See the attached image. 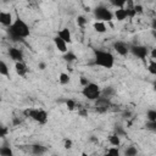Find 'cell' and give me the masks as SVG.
Wrapping results in <instances>:
<instances>
[{
	"instance_id": "obj_19",
	"label": "cell",
	"mask_w": 156,
	"mask_h": 156,
	"mask_svg": "<svg viewBox=\"0 0 156 156\" xmlns=\"http://www.w3.org/2000/svg\"><path fill=\"white\" fill-rule=\"evenodd\" d=\"M62 58H63L66 62L71 63V62H74V61L77 60V56H76V54H74V52H72V51H67V52H65V54H63Z\"/></svg>"
},
{
	"instance_id": "obj_36",
	"label": "cell",
	"mask_w": 156,
	"mask_h": 156,
	"mask_svg": "<svg viewBox=\"0 0 156 156\" xmlns=\"http://www.w3.org/2000/svg\"><path fill=\"white\" fill-rule=\"evenodd\" d=\"M78 115H79V116H82V117H85V116L88 115V111H87L85 108H83V110H79V111H78Z\"/></svg>"
},
{
	"instance_id": "obj_9",
	"label": "cell",
	"mask_w": 156,
	"mask_h": 156,
	"mask_svg": "<svg viewBox=\"0 0 156 156\" xmlns=\"http://www.w3.org/2000/svg\"><path fill=\"white\" fill-rule=\"evenodd\" d=\"M9 56L15 62H22L23 58H24L23 51L21 49H18V48H15V46H12V48L9 49Z\"/></svg>"
},
{
	"instance_id": "obj_15",
	"label": "cell",
	"mask_w": 156,
	"mask_h": 156,
	"mask_svg": "<svg viewBox=\"0 0 156 156\" xmlns=\"http://www.w3.org/2000/svg\"><path fill=\"white\" fill-rule=\"evenodd\" d=\"M46 151H48V147L41 145V144H33L32 145V152L34 155H39L40 156V155H44Z\"/></svg>"
},
{
	"instance_id": "obj_43",
	"label": "cell",
	"mask_w": 156,
	"mask_h": 156,
	"mask_svg": "<svg viewBox=\"0 0 156 156\" xmlns=\"http://www.w3.org/2000/svg\"><path fill=\"white\" fill-rule=\"evenodd\" d=\"M152 87H154V90H155V91H156V80H155V82H154V85H152Z\"/></svg>"
},
{
	"instance_id": "obj_11",
	"label": "cell",
	"mask_w": 156,
	"mask_h": 156,
	"mask_svg": "<svg viewBox=\"0 0 156 156\" xmlns=\"http://www.w3.org/2000/svg\"><path fill=\"white\" fill-rule=\"evenodd\" d=\"M54 44H55L56 49H57L60 52L65 54V52H67V51H68V49H67V43H66L62 38H60L58 35H56V37L54 38Z\"/></svg>"
},
{
	"instance_id": "obj_22",
	"label": "cell",
	"mask_w": 156,
	"mask_h": 156,
	"mask_svg": "<svg viewBox=\"0 0 156 156\" xmlns=\"http://www.w3.org/2000/svg\"><path fill=\"white\" fill-rule=\"evenodd\" d=\"M13 152H12V150L10 149V146H6V145H2L1 147H0V155L1 156H11Z\"/></svg>"
},
{
	"instance_id": "obj_21",
	"label": "cell",
	"mask_w": 156,
	"mask_h": 156,
	"mask_svg": "<svg viewBox=\"0 0 156 156\" xmlns=\"http://www.w3.org/2000/svg\"><path fill=\"white\" fill-rule=\"evenodd\" d=\"M101 95L106 96V98H111L112 95H115V89L112 87H106V88L101 89Z\"/></svg>"
},
{
	"instance_id": "obj_1",
	"label": "cell",
	"mask_w": 156,
	"mask_h": 156,
	"mask_svg": "<svg viewBox=\"0 0 156 156\" xmlns=\"http://www.w3.org/2000/svg\"><path fill=\"white\" fill-rule=\"evenodd\" d=\"M7 30H9V37L11 38L12 41H23V39H26L30 34L29 26L20 17H17L13 21V23L9 27Z\"/></svg>"
},
{
	"instance_id": "obj_40",
	"label": "cell",
	"mask_w": 156,
	"mask_h": 156,
	"mask_svg": "<svg viewBox=\"0 0 156 156\" xmlns=\"http://www.w3.org/2000/svg\"><path fill=\"white\" fill-rule=\"evenodd\" d=\"M20 123H21V121H20V119H17V118H15V119H13V124H20Z\"/></svg>"
},
{
	"instance_id": "obj_23",
	"label": "cell",
	"mask_w": 156,
	"mask_h": 156,
	"mask_svg": "<svg viewBox=\"0 0 156 156\" xmlns=\"http://www.w3.org/2000/svg\"><path fill=\"white\" fill-rule=\"evenodd\" d=\"M147 71L152 74V76H156V60H150L149 62V66H147Z\"/></svg>"
},
{
	"instance_id": "obj_33",
	"label": "cell",
	"mask_w": 156,
	"mask_h": 156,
	"mask_svg": "<svg viewBox=\"0 0 156 156\" xmlns=\"http://www.w3.org/2000/svg\"><path fill=\"white\" fill-rule=\"evenodd\" d=\"M134 10H135V13H143L144 12V9L141 5H134Z\"/></svg>"
},
{
	"instance_id": "obj_35",
	"label": "cell",
	"mask_w": 156,
	"mask_h": 156,
	"mask_svg": "<svg viewBox=\"0 0 156 156\" xmlns=\"http://www.w3.org/2000/svg\"><path fill=\"white\" fill-rule=\"evenodd\" d=\"M88 83H89L88 78H85V77H80V85H82V87H85Z\"/></svg>"
},
{
	"instance_id": "obj_28",
	"label": "cell",
	"mask_w": 156,
	"mask_h": 156,
	"mask_svg": "<svg viewBox=\"0 0 156 156\" xmlns=\"http://www.w3.org/2000/svg\"><path fill=\"white\" fill-rule=\"evenodd\" d=\"M87 23H88V20H87L84 16H78V17H77V24H78L79 27H84Z\"/></svg>"
},
{
	"instance_id": "obj_5",
	"label": "cell",
	"mask_w": 156,
	"mask_h": 156,
	"mask_svg": "<svg viewBox=\"0 0 156 156\" xmlns=\"http://www.w3.org/2000/svg\"><path fill=\"white\" fill-rule=\"evenodd\" d=\"M94 17L96 21H104V22H111L113 18V13L104 5H99L93 11Z\"/></svg>"
},
{
	"instance_id": "obj_20",
	"label": "cell",
	"mask_w": 156,
	"mask_h": 156,
	"mask_svg": "<svg viewBox=\"0 0 156 156\" xmlns=\"http://www.w3.org/2000/svg\"><path fill=\"white\" fill-rule=\"evenodd\" d=\"M58 82H60V84H62V85H66V84H68V83L71 82L69 74H67V73H65V72L60 73V76H58Z\"/></svg>"
},
{
	"instance_id": "obj_10",
	"label": "cell",
	"mask_w": 156,
	"mask_h": 156,
	"mask_svg": "<svg viewBox=\"0 0 156 156\" xmlns=\"http://www.w3.org/2000/svg\"><path fill=\"white\" fill-rule=\"evenodd\" d=\"M0 23L4 26V27H10L13 21H12V13L11 12H5V11H1L0 12Z\"/></svg>"
},
{
	"instance_id": "obj_24",
	"label": "cell",
	"mask_w": 156,
	"mask_h": 156,
	"mask_svg": "<svg viewBox=\"0 0 156 156\" xmlns=\"http://www.w3.org/2000/svg\"><path fill=\"white\" fill-rule=\"evenodd\" d=\"M138 154V149L135 146H128L124 151V155L126 156H135Z\"/></svg>"
},
{
	"instance_id": "obj_34",
	"label": "cell",
	"mask_w": 156,
	"mask_h": 156,
	"mask_svg": "<svg viewBox=\"0 0 156 156\" xmlns=\"http://www.w3.org/2000/svg\"><path fill=\"white\" fill-rule=\"evenodd\" d=\"M6 134H7V128L6 127H1V132H0L1 139H5L6 138Z\"/></svg>"
},
{
	"instance_id": "obj_42",
	"label": "cell",
	"mask_w": 156,
	"mask_h": 156,
	"mask_svg": "<svg viewBox=\"0 0 156 156\" xmlns=\"http://www.w3.org/2000/svg\"><path fill=\"white\" fill-rule=\"evenodd\" d=\"M90 140H91V141H95V143H98V139H96V138H94V136H91V138H90Z\"/></svg>"
},
{
	"instance_id": "obj_39",
	"label": "cell",
	"mask_w": 156,
	"mask_h": 156,
	"mask_svg": "<svg viewBox=\"0 0 156 156\" xmlns=\"http://www.w3.org/2000/svg\"><path fill=\"white\" fill-rule=\"evenodd\" d=\"M151 28H152L154 30H156V18L152 20V22H151Z\"/></svg>"
},
{
	"instance_id": "obj_37",
	"label": "cell",
	"mask_w": 156,
	"mask_h": 156,
	"mask_svg": "<svg viewBox=\"0 0 156 156\" xmlns=\"http://www.w3.org/2000/svg\"><path fill=\"white\" fill-rule=\"evenodd\" d=\"M150 56H151V58H152V60H156V48H154V49L151 50Z\"/></svg>"
},
{
	"instance_id": "obj_7",
	"label": "cell",
	"mask_w": 156,
	"mask_h": 156,
	"mask_svg": "<svg viewBox=\"0 0 156 156\" xmlns=\"http://www.w3.org/2000/svg\"><path fill=\"white\" fill-rule=\"evenodd\" d=\"M111 100L110 98H106V96H100L98 100H95V110L100 113H104L106 112L110 107H111Z\"/></svg>"
},
{
	"instance_id": "obj_31",
	"label": "cell",
	"mask_w": 156,
	"mask_h": 156,
	"mask_svg": "<svg viewBox=\"0 0 156 156\" xmlns=\"http://www.w3.org/2000/svg\"><path fill=\"white\" fill-rule=\"evenodd\" d=\"M115 133L118 134L119 136H124V135H126V130H124L122 127H116V128H115Z\"/></svg>"
},
{
	"instance_id": "obj_8",
	"label": "cell",
	"mask_w": 156,
	"mask_h": 156,
	"mask_svg": "<svg viewBox=\"0 0 156 156\" xmlns=\"http://www.w3.org/2000/svg\"><path fill=\"white\" fill-rule=\"evenodd\" d=\"M113 50H115L118 55H121V56H127V55L130 52V51H129V45L126 44L124 41H121V40L113 43Z\"/></svg>"
},
{
	"instance_id": "obj_12",
	"label": "cell",
	"mask_w": 156,
	"mask_h": 156,
	"mask_svg": "<svg viewBox=\"0 0 156 156\" xmlns=\"http://www.w3.org/2000/svg\"><path fill=\"white\" fill-rule=\"evenodd\" d=\"M113 16L116 17L117 21L122 22V21H124L126 18H128V10H127L126 7H119V9H117V10L115 11Z\"/></svg>"
},
{
	"instance_id": "obj_18",
	"label": "cell",
	"mask_w": 156,
	"mask_h": 156,
	"mask_svg": "<svg viewBox=\"0 0 156 156\" xmlns=\"http://www.w3.org/2000/svg\"><path fill=\"white\" fill-rule=\"evenodd\" d=\"M0 74L4 77H10V68L5 61H0Z\"/></svg>"
},
{
	"instance_id": "obj_38",
	"label": "cell",
	"mask_w": 156,
	"mask_h": 156,
	"mask_svg": "<svg viewBox=\"0 0 156 156\" xmlns=\"http://www.w3.org/2000/svg\"><path fill=\"white\" fill-rule=\"evenodd\" d=\"M38 67L41 69V71H44L45 68H46V65L44 63V62H39V65H38Z\"/></svg>"
},
{
	"instance_id": "obj_16",
	"label": "cell",
	"mask_w": 156,
	"mask_h": 156,
	"mask_svg": "<svg viewBox=\"0 0 156 156\" xmlns=\"http://www.w3.org/2000/svg\"><path fill=\"white\" fill-rule=\"evenodd\" d=\"M93 27H94L95 32H98V33H105L107 30V27H106L104 21H95Z\"/></svg>"
},
{
	"instance_id": "obj_25",
	"label": "cell",
	"mask_w": 156,
	"mask_h": 156,
	"mask_svg": "<svg viewBox=\"0 0 156 156\" xmlns=\"http://www.w3.org/2000/svg\"><path fill=\"white\" fill-rule=\"evenodd\" d=\"M146 118H147V121H156V110L149 108L146 111Z\"/></svg>"
},
{
	"instance_id": "obj_14",
	"label": "cell",
	"mask_w": 156,
	"mask_h": 156,
	"mask_svg": "<svg viewBox=\"0 0 156 156\" xmlns=\"http://www.w3.org/2000/svg\"><path fill=\"white\" fill-rule=\"evenodd\" d=\"M15 71L20 77H24L27 74V66L24 65V62H15Z\"/></svg>"
},
{
	"instance_id": "obj_44",
	"label": "cell",
	"mask_w": 156,
	"mask_h": 156,
	"mask_svg": "<svg viewBox=\"0 0 156 156\" xmlns=\"http://www.w3.org/2000/svg\"><path fill=\"white\" fill-rule=\"evenodd\" d=\"M10 0H2V2H9Z\"/></svg>"
},
{
	"instance_id": "obj_30",
	"label": "cell",
	"mask_w": 156,
	"mask_h": 156,
	"mask_svg": "<svg viewBox=\"0 0 156 156\" xmlns=\"http://www.w3.org/2000/svg\"><path fill=\"white\" fill-rule=\"evenodd\" d=\"M108 155H116V156H118L119 155V150H118V146H113V147H110V149H107V151H106Z\"/></svg>"
},
{
	"instance_id": "obj_26",
	"label": "cell",
	"mask_w": 156,
	"mask_h": 156,
	"mask_svg": "<svg viewBox=\"0 0 156 156\" xmlns=\"http://www.w3.org/2000/svg\"><path fill=\"white\" fill-rule=\"evenodd\" d=\"M110 2H111L116 9H119V7H124L127 0H110Z\"/></svg>"
},
{
	"instance_id": "obj_32",
	"label": "cell",
	"mask_w": 156,
	"mask_h": 156,
	"mask_svg": "<svg viewBox=\"0 0 156 156\" xmlns=\"http://www.w3.org/2000/svg\"><path fill=\"white\" fill-rule=\"evenodd\" d=\"M72 145H73V141L71 140V139H65V141H63V147L65 149H71L72 147Z\"/></svg>"
},
{
	"instance_id": "obj_13",
	"label": "cell",
	"mask_w": 156,
	"mask_h": 156,
	"mask_svg": "<svg viewBox=\"0 0 156 156\" xmlns=\"http://www.w3.org/2000/svg\"><path fill=\"white\" fill-rule=\"evenodd\" d=\"M57 35L60 38H62L67 44H71L72 43V34H71V32H69L68 28H62L61 30H58Z\"/></svg>"
},
{
	"instance_id": "obj_27",
	"label": "cell",
	"mask_w": 156,
	"mask_h": 156,
	"mask_svg": "<svg viewBox=\"0 0 156 156\" xmlns=\"http://www.w3.org/2000/svg\"><path fill=\"white\" fill-rule=\"evenodd\" d=\"M66 106H67V108H68L69 111H73V110L77 107V104H76V101H74L73 99H67V100H66Z\"/></svg>"
},
{
	"instance_id": "obj_2",
	"label": "cell",
	"mask_w": 156,
	"mask_h": 156,
	"mask_svg": "<svg viewBox=\"0 0 156 156\" xmlns=\"http://www.w3.org/2000/svg\"><path fill=\"white\" fill-rule=\"evenodd\" d=\"M93 54H94V61L93 65L95 66H100L107 69H111L115 65V56L106 50H101V49H93Z\"/></svg>"
},
{
	"instance_id": "obj_29",
	"label": "cell",
	"mask_w": 156,
	"mask_h": 156,
	"mask_svg": "<svg viewBox=\"0 0 156 156\" xmlns=\"http://www.w3.org/2000/svg\"><path fill=\"white\" fill-rule=\"evenodd\" d=\"M145 127L149 129V130H152V132H156V121H147Z\"/></svg>"
},
{
	"instance_id": "obj_3",
	"label": "cell",
	"mask_w": 156,
	"mask_h": 156,
	"mask_svg": "<svg viewBox=\"0 0 156 156\" xmlns=\"http://www.w3.org/2000/svg\"><path fill=\"white\" fill-rule=\"evenodd\" d=\"M23 115H24V117H29V118L34 119L39 124H45L48 122V112L43 108L28 107L23 111Z\"/></svg>"
},
{
	"instance_id": "obj_6",
	"label": "cell",
	"mask_w": 156,
	"mask_h": 156,
	"mask_svg": "<svg viewBox=\"0 0 156 156\" xmlns=\"http://www.w3.org/2000/svg\"><path fill=\"white\" fill-rule=\"evenodd\" d=\"M129 51L133 56H135L136 58H140V60H145L149 55V50L146 46L144 45H139V44H132L129 45Z\"/></svg>"
},
{
	"instance_id": "obj_4",
	"label": "cell",
	"mask_w": 156,
	"mask_h": 156,
	"mask_svg": "<svg viewBox=\"0 0 156 156\" xmlns=\"http://www.w3.org/2000/svg\"><path fill=\"white\" fill-rule=\"evenodd\" d=\"M82 95L84 98H87L90 101H95L101 96V88L99 84L89 82L85 87H83L82 89Z\"/></svg>"
},
{
	"instance_id": "obj_41",
	"label": "cell",
	"mask_w": 156,
	"mask_h": 156,
	"mask_svg": "<svg viewBox=\"0 0 156 156\" xmlns=\"http://www.w3.org/2000/svg\"><path fill=\"white\" fill-rule=\"evenodd\" d=\"M151 34H152V37L156 39V30H154V29H152V30H151Z\"/></svg>"
},
{
	"instance_id": "obj_17",
	"label": "cell",
	"mask_w": 156,
	"mask_h": 156,
	"mask_svg": "<svg viewBox=\"0 0 156 156\" xmlns=\"http://www.w3.org/2000/svg\"><path fill=\"white\" fill-rule=\"evenodd\" d=\"M108 141L112 146H119L121 145V136L116 133H112L110 136H108Z\"/></svg>"
}]
</instances>
